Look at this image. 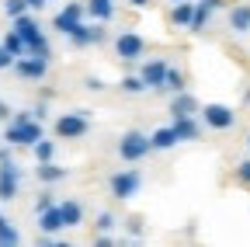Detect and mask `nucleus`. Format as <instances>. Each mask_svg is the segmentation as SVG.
<instances>
[{
	"mask_svg": "<svg viewBox=\"0 0 250 247\" xmlns=\"http://www.w3.org/2000/svg\"><path fill=\"white\" fill-rule=\"evenodd\" d=\"M87 90H104V80H98V77H87V84H83Z\"/></svg>",
	"mask_w": 250,
	"mask_h": 247,
	"instance_id": "nucleus-32",
	"label": "nucleus"
},
{
	"mask_svg": "<svg viewBox=\"0 0 250 247\" xmlns=\"http://www.w3.org/2000/svg\"><path fill=\"white\" fill-rule=\"evenodd\" d=\"M202 112V118H205V126L208 129H219V133H223V129H233L236 126V112L229 108V105H205V108H198Z\"/></svg>",
	"mask_w": 250,
	"mask_h": 247,
	"instance_id": "nucleus-7",
	"label": "nucleus"
},
{
	"mask_svg": "<svg viewBox=\"0 0 250 247\" xmlns=\"http://www.w3.org/2000/svg\"><path fill=\"white\" fill-rule=\"evenodd\" d=\"M129 233L139 237V233H143V220H129Z\"/></svg>",
	"mask_w": 250,
	"mask_h": 247,
	"instance_id": "nucleus-37",
	"label": "nucleus"
},
{
	"mask_svg": "<svg viewBox=\"0 0 250 247\" xmlns=\"http://www.w3.org/2000/svg\"><path fill=\"white\" fill-rule=\"evenodd\" d=\"M7 157H11V153H7V150H4V146H0V160H7Z\"/></svg>",
	"mask_w": 250,
	"mask_h": 247,
	"instance_id": "nucleus-41",
	"label": "nucleus"
},
{
	"mask_svg": "<svg viewBox=\"0 0 250 247\" xmlns=\"http://www.w3.org/2000/svg\"><path fill=\"white\" fill-rule=\"evenodd\" d=\"M236 181H240V184H247V188H250V160L236 164Z\"/></svg>",
	"mask_w": 250,
	"mask_h": 247,
	"instance_id": "nucleus-30",
	"label": "nucleus"
},
{
	"mask_svg": "<svg viewBox=\"0 0 250 247\" xmlns=\"http://www.w3.org/2000/svg\"><path fill=\"white\" fill-rule=\"evenodd\" d=\"M18 188H21V167L11 157L0 160V202H14Z\"/></svg>",
	"mask_w": 250,
	"mask_h": 247,
	"instance_id": "nucleus-6",
	"label": "nucleus"
},
{
	"mask_svg": "<svg viewBox=\"0 0 250 247\" xmlns=\"http://www.w3.org/2000/svg\"><path fill=\"white\" fill-rule=\"evenodd\" d=\"M129 4H132V7H146V4H149V0H129Z\"/></svg>",
	"mask_w": 250,
	"mask_h": 247,
	"instance_id": "nucleus-39",
	"label": "nucleus"
},
{
	"mask_svg": "<svg viewBox=\"0 0 250 247\" xmlns=\"http://www.w3.org/2000/svg\"><path fill=\"white\" fill-rule=\"evenodd\" d=\"M35 174H39V181H42V184H56V181L66 178V167H56L52 160H39Z\"/></svg>",
	"mask_w": 250,
	"mask_h": 247,
	"instance_id": "nucleus-17",
	"label": "nucleus"
},
{
	"mask_svg": "<svg viewBox=\"0 0 250 247\" xmlns=\"http://www.w3.org/2000/svg\"><path fill=\"white\" fill-rule=\"evenodd\" d=\"M188 87V77L181 73V70H170L167 67V73H164V90H174V94H177V90H184Z\"/></svg>",
	"mask_w": 250,
	"mask_h": 247,
	"instance_id": "nucleus-23",
	"label": "nucleus"
},
{
	"mask_svg": "<svg viewBox=\"0 0 250 247\" xmlns=\"http://www.w3.org/2000/svg\"><path fill=\"white\" fill-rule=\"evenodd\" d=\"M11 67H14L24 80H42V77L49 73V59H39V56H28V52H24V56L14 59Z\"/></svg>",
	"mask_w": 250,
	"mask_h": 247,
	"instance_id": "nucleus-8",
	"label": "nucleus"
},
{
	"mask_svg": "<svg viewBox=\"0 0 250 247\" xmlns=\"http://www.w3.org/2000/svg\"><path fill=\"white\" fill-rule=\"evenodd\" d=\"M90 133V112L87 108H77V112H66L56 118V136L62 139H80Z\"/></svg>",
	"mask_w": 250,
	"mask_h": 247,
	"instance_id": "nucleus-3",
	"label": "nucleus"
},
{
	"mask_svg": "<svg viewBox=\"0 0 250 247\" xmlns=\"http://www.w3.org/2000/svg\"><path fill=\"white\" fill-rule=\"evenodd\" d=\"M164 73H167V63H164V59H149L139 77H143L146 90H164Z\"/></svg>",
	"mask_w": 250,
	"mask_h": 247,
	"instance_id": "nucleus-11",
	"label": "nucleus"
},
{
	"mask_svg": "<svg viewBox=\"0 0 250 247\" xmlns=\"http://www.w3.org/2000/svg\"><path fill=\"white\" fill-rule=\"evenodd\" d=\"M39 216V230L42 233H56V230H62V216H59V205L52 202L49 209H42V212H35Z\"/></svg>",
	"mask_w": 250,
	"mask_h": 247,
	"instance_id": "nucleus-15",
	"label": "nucleus"
},
{
	"mask_svg": "<svg viewBox=\"0 0 250 247\" xmlns=\"http://www.w3.org/2000/svg\"><path fill=\"white\" fill-rule=\"evenodd\" d=\"M243 105H250V87H247V90H243Z\"/></svg>",
	"mask_w": 250,
	"mask_h": 247,
	"instance_id": "nucleus-40",
	"label": "nucleus"
},
{
	"mask_svg": "<svg viewBox=\"0 0 250 247\" xmlns=\"http://www.w3.org/2000/svg\"><path fill=\"white\" fill-rule=\"evenodd\" d=\"M229 28L236 35H247L250 32V4H233L229 7Z\"/></svg>",
	"mask_w": 250,
	"mask_h": 247,
	"instance_id": "nucleus-14",
	"label": "nucleus"
},
{
	"mask_svg": "<svg viewBox=\"0 0 250 247\" xmlns=\"http://www.w3.org/2000/svg\"><path fill=\"white\" fill-rule=\"evenodd\" d=\"M52 205V195H39V202H35V212H42V209H49Z\"/></svg>",
	"mask_w": 250,
	"mask_h": 247,
	"instance_id": "nucleus-33",
	"label": "nucleus"
},
{
	"mask_svg": "<svg viewBox=\"0 0 250 247\" xmlns=\"http://www.w3.org/2000/svg\"><path fill=\"white\" fill-rule=\"evenodd\" d=\"M31 153H35V160H52V153H56V143L52 139H35V143H31Z\"/></svg>",
	"mask_w": 250,
	"mask_h": 247,
	"instance_id": "nucleus-24",
	"label": "nucleus"
},
{
	"mask_svg": "<svg viewBox=\"0 0 250 247\" xmlns=\"http://www.w3.org/2000/svg\"><path fill=\"white\" fill-rule=\"evenodd\" d=\"M94 21H111L115 14V0H87V7H83Z\"/></svg>",
	"mask_w": 250,
	"mask_h": 247,
	"instance_id": "nucleus-18",
	"label": "nucleus"
},
{
	"mask_svg": "<svg viewBox=\"0 0 250 247\" xmlns=\"http://www.w3.org/2000/svg\"><path fill=\"white\" fill-rule=\"evenodd\" d=\"M28 115H31V118H35V122H42V118H45V105H39V108H31Z\"/></svg>",
	"mask_w": 250,
	"mask_h": 247,
	"instance_id": "nucleus-35",
	"label": "nucleus"
},
{
	"mask_svg": "<svg viewBox=\"0 0 250 247\" xmlns=\"http://www.w3.org/2000/svg\"><path fill=\"white\" fill-rule=\"evenodd\" d=\"M11 21H14L11 32L24 42V52H28V56H39V59H49V56H52L49 39L42 35L39 21H35V18H28V11H24V14H18V18H11Z\"/></svg>",
	"mask_w": 250,
	"mask_h": 247,
	"instance_id": "nucleus-1",
	"label": "nucleus"
},
{
	"mask_svg": "<svg viewBox=\"0 0 250 247\" xmlns=\"http://www.w3.org/2000/svg\"><path fill=\"white\" fill-rule=\"evenodd\" d=\"M247 146H250V136H247Z\"/></svg>",
	"mask_w": 250,
	"mask_h": 247,
	"instance_id": "nucleus-43",
	"label": "nucleus"
},
{
	"mask_svg": "<svg viewBox=\"0 0 250 247\" xmlns=\"http://www.w3.org/2000/svg\"><path fill=\"white\" fill-rule=\"evenodd\" d=\"M59 216H62V230H73V226L83 223V205L66 199V202H59Z\"/></svg>",
	"mask_w": 250,
	"mask_h": 247,
	"instance_id": "nucleus-12",
	"label": "nucleus"
},
{
	"mask_svg": "<svg viewBox=\"0 0 250 247\" xmlns=\"http://www.w3.org/2000/svg\"><path fill=\"white\" fill-rule=\"evenodd\" d=\"M149 153V136L146 133H139V129H132V133H125L122 139H118V157L122 160H129V164H136V160H143Z\"/></svg>",
	"mask_w": 250,
	"mask_h": 247,
	"instance_id": "nucleus-5",
	"label": "nucleus"
},
{
	"mask_svg": "<svg viewBox=\"0 0 250 247\" xmlns=\"http://www.w3.org/2000/svg\"><path fill=\"white\" fill-rule=\"evenodd\" d=\"M191 11H195V4H188V0H177L174 11H170V24H174V28H188V21H191Z\"/></svg>",
	"mask_w": 250,
	"mask_h": 247,
	"instance_id": "nucleus-19",
	"label": "nucleus"
},
{
	"mask_svg": "<svg viewBox=\"0 0 250 247\" xmlns=\"http://www.w3.org/2000/svg\"><path fill=\"white\" fill-rule=\"evenodd\" d=\"M122 90L125 94H143L146 84H143V77H122Z\"/></svg>",
	"mask_w": 250,
	"mask_h": 247,
	"instance_id": "nucleus-27",
	"label": "nucleus"
},
{
	"mask_svg": "<svg viewBox=\"0 0 250 247\" xmlns=\"http://www.w3.org/2000/svg\"><path fill=\"white\" fill-rule=\"evenodd\" d=\"M195 112H198V101L188 94V90H177L174 101H170V115H174V118H181V115H195Z\"/></svg>",
	"mask_w": 250,
	"mask_h": 247,
	"instance_id": "nucleus-16",
	"label": "nucleus"
},
{
	"mask_svg": "<svg viewBox=\"0 0 250 247\" xmlns=\"http://www.w3.org/2000/svg\"><path fill=\"white\" fill-rule=\"evenodd\" d=\"M94 226H98L101 233H108V230H115V226H118V220H115L111 212H101V216H98V223H94Z\"/></svg>",
	"mask_w": 250,
	"mask_h": 247,
	"instance_id": "nucleus-28",
	"label": "nucleus"
},
{
	"mask_svg": "<svg viewBox=\"0 0 250 247\" xmlns=\"http://www.w3.org/2000/svg\"><path fill=\"white\" fill-rule=\"evenodd\" d=\"M208 18H212V11H205L202 4H195V11H191V21H188V32H205Z\"/></svg>",
	"mask_w": 250,
	"mask_h": 247,
	"instance_id": "nucleus-22",
	"label": "nucleus"
},
{
	"mask_svg": "<svg viewBox=\"0 0 250 247\" xmlns=\"http://www.w3.org/2000/svg\"><path fill=\"white\" fill-rule=\"evenodd\" d=\"M108 188H111V195H115L118 202H129V199L139 195V188H143V174H139V171H118V174H111Z\"/></svg>",
	"mask_w": 250,
	"mask_h": 247,
	"instance_id": "nucleus-4",
	"label": "nucleus"
},
{
	"mask_svg": "<svg viewBox=\"0 0 250 247\" xmlns=\"http://www.w3.org/2000/svg\"><path fill=\"white\" fill-rule=\"evenodd\" d=\"M4 11H7V18H18V14L28 11V4L24 0H4Z\"/></svg>",
	"mask_w": 250,
	"mask_h": 247,
	"instance_id": "nucleus-29",
	"label": "nucleus"
},
{
	"mask_svg": "<svg viewBox=\"0 0 250 247\" xmlns=\"http://www.w3.org/2000/svg\"><path fill=\"white\" fill-rule=\"evenodd\" d=\"M66 39H70L73 45H80V49H83V45H94V28H87L83 21H77V28H73Z\"/></svg>",
	"mask_w": 250,
	"mask_h": 247,
	"instance_id": "nucleus-21",
	"label": "nucleus"
},
{
	"mask_svg": "<svg viewBox=\"0 0 250 247\" xmlns=\"http://www.w3.org/2000/svg\"><path fill=\"white\" fill-rule=\"evenodd\" d=\"M21 240V233L11 226V220H7V216H0V244H4V247H11V244H18Z\"/></svg>",
	"mask_w": 250,
	"mask_h": 247,
	"instance_id": "nucleus-25",
	"label": "nucleus"
},
{
	"mask_svg": "<svg viewBox=\"0 0 250 247\" xmlns=\"http://www.w3.org/2000/svg\"><path fill=\"white\" fill-rule=\"evenodd\" d=\"M24 4H28V7H39V11H42V7L49 4V0H24Z\"/></svg>",
	"mask_w": 250,
	"mask_h": 247,
	"instance_id": "nucleus-38",
	"label": "nucleus"
},
{
	"mask_svg": "<svg viewBox=\"0 0 250 247\" xmlns=\"http://www.w3.org/2000/svg\"><path fill=\"white\" fill-rule=\"evenodd\" d=\"M0 45H4V49H7V52H11L14 59H18V56H24V42H21V39H18L14 32H7V39L0 42Z\"/></svg>",
	"mask_w": 250,
	"mask_h": 247,
	"instance_id": "nucleus-26",
	"label": "nucleus"
},
{
	"mask_svg": "<svg viewBox=\"0 0 250 247\" xmlns=\"http://www.w3.org/2000/svg\"><path fill=\"white\" fill-rule=\"evenodd\" d=\"M4 115H7V105H4V101H0V118H4Z\"/></svg>",
	"mask_w": 250,
	"mask_h": 247,
	"instance_id": "nucleus-42",
	"label": "nucleus"
},
{
	"mask_svg": "<svg viewBox=\"0 0 250 247\" xmlns=\"http://www.w3.org/2000/svg\"><path fill=\"white\" fill-rule=\"evenodd\" d=\"M174 136H177V143H188V139H198V122H195V115H181V118H174Z\"/></svg>",
	"mask_w": 250,
	"mask_h": 247,
	"instance_id": "nucleus-13",
	"label": "nucleus"
},
{
	"mask_svg": "<svg viewBox=\"0 0 250 247\" xmlns=\"http://www.w3.org/2000/svg\"><path fill=\"white\" fill-rule=\"evenodd\" d=\"M108 39V32H104V28H94V45H101Z\"/></svg>",
	"mask_w": 250,
	"mask_h": 247,
	"instance_id": "nucleus-36",
	"label": "nucleus"
},
{
	"mask_svg": "<svg viewBox=\"0 0 250 247\" xmlns=\"http://www.w3.org/2000/svg\"><path fill=\"white\" fill-rule=\"evenodd\" d=\"M115 52L122 56V59H139L143 52H146V39L143 35H136V32H122L118 39H115Z\"/></svg>",
	"mask_w": 250,
	"mask_h": 247,
	"instance_id": "nucleus-9",
	"label": "nucleus"
},
{
	"mask_svg": "<svg viewBox=\"0 0 250 247\" xmlns=\"http://www.w3.org/2000/svg\"><path fill=\"white\" fill-rule=\"evenodd\" d=\"M4 139H7L11 146H31L35 139H42V122H35L28 112H18V115L11 118Z\"/></svg>",
	"mask_w": 250,
	"mask_h": 247,
	"instance_id": "nucleus-2",
	"label": "nucleus"
},
{
	"mask_svg": "<svg viewBox=\"0 0 250 247\" xmlns=\"http://www.w3.org/2000/svg\"><path fill=\"white\" fill-rule=\"evenodd\" d=\"M11 63H14V56H11L4 45H0V70H11Z\"/></svg>",
	"mask_w": 250,
	"mask_h": 247,
	"instance_id": "nucleus-31",
	"label": "nucleus"
},
{
	"mask_svg": "<svg viewBox=\"0 0 250 247\" xmlns=\"http://www.w3.org/2000/svg\"><path fill=\"white\" fill-rule=\"evenodd\" d=\"M198 4H202L205 11H219V7H223V0H198Z\"/></svg>",
	"mask_w": 250,
	"mask_h": 247,
	"instance_id": "nucleus-34",
	"label": "nucleus"
},
{
	"mask_svg": "<svg viewBox=\"0 0 250 247\" xmlns=\"http://www.w3.org/2000/svg\"><path fill=\"white\" fill-rule=\"evenodd\" d=\"M177 143V136H174V129L167 126V129H156V133H149V150H170Z\"/></svg>",
	"mask_w": 250,
	"mask_h": 247,
	"instance_id": "nucleus-20",
	"label": "nucleus"
},
{
	"mask_svg": "<svg viewBox=\"0 0 250 247\" xmlns=\"http://www.w3.org/2000/svg\"><path fill=\"white\" fill-rule=\"evenodd\" d=\"M80 18H83V4H66V7H62V11L52 18V28H56L59 35H70Z\"/></svg>",
	"mask_w": 250,
	"mask_h": 247,
	"instance_id": "nucleus-10",
	"label": "nucleus"
}]
</instances>
